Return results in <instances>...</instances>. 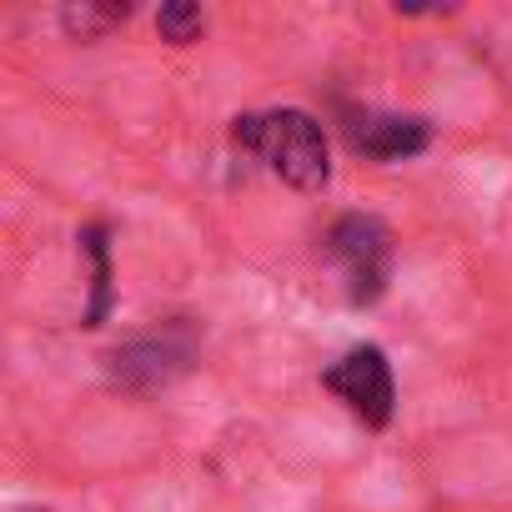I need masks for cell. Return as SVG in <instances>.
<instances>
[{
	"label": "cell",
	"instance_id": "obj_1",
	"mask_svg": "<svg viewBox=\"0 0 512 512\" xmlns=\"http://www.w3.org/2000/svg\"><path fill=\"white\" fill-rule=\"evenodd\" d=\"M236 151L267 161V171H277L287 186L297 191H322L332 176V156H327V136L307 111H251L236 116L231 126Z\"/></svg>",
	"mask_w": 512,
	"mask_h": 512
},
{
	"label": "cell",
	"instance_id": "obj_2",
	"mask_svg": "<svg viewBox=\"0 0 512 512\" xmlns=\"http://www.w3.org/2000/svg\"><path fill=\"white\" fill-rule=\"evenodd\" d=\"M327 246L342 262V277H347V292L352 302H377L382 287H387V272H392V231L377 221V216H342L332 231H327Z\"/></svg>",
	"mask_w": 512,
	"mask_h": 512
},
{
	"label": "cell",
	"instance_id": "obj_3",
	"mask_svg": "<svg viewBox=\"0 0 512 512\" xmlns=\"http://www.w3.org/2000/svg\"><path fill=\"white\" fill-rule=\"evenodd\" d=\"M347 407L352 417H362L367 427H387L392 422V407H397V392H392V367L377 347H352L327 377H322Z\"/></svg>",
	"mask_w": 512,
	"mask_h": 512
},
{
	"label": "cell",
	"instance_id": "obj_4",
	"mask_svg": "<svg viewBox=\"0 0 512 512\" xmlns=\"http://www.w3.org/2000/svg\"><path fill=\"white\" fill-rule=\"evenodd\" d=\"M186 362H191V342L186 337H171V332L166 337H136V342L111 352V382H121L131 392H156Z\"/></svg>",
	"mask_w": 512,
	"mask_h": 512
},
{
	"label": "cell",
	"instance_id": "obj_5",
	"mask_svg": "<svg viewBox=\"0 0 512 512\" xmlns=\"http://www.w3.org/2000/svg\"><path fill=\"white\" fill-rule=\"evenodd\" d=\"M347 141H352V151H362V156H372V161H407V156L427 151L432 131H427V121H417V116L367 111V116H352Z\"/></svg>",
	"mask_w": 512,
	"mask_h": 512
},
{
	"label": "cell",
	"instance_id": "obj_6",
	"mask_svg": "<svg viewBox=\"0 0 512 512\" xmlns=\"http://www.w3.org/2000/svg\"><path fill=\"white\" fill-rule=\"evenodd\" d=\"M86 256H91V312H86V327H101L106 312H111V251H106V231L91 226L81 236Z\"/></svg>",
	"mask_w": 512,
	"mask_h": 512
},
{
	"label": "cell",
	"instance_id": "obj_7",
	"mask_svg": "<svg viewBox=\"0 0 512 512\" xmlns=\"http://www.w3.org/2000/svg\"><path fill=\"white\" fill-rule=\"evenodd\" d=\"M131 16V6H66L61 11V26L76 36V41H96V36H106V31H116L121 21Z\"/></svg>",
	"mask_w": 512,
	"mask_h": 512
},
{
	"label": "cell",
	"instance_id": "obj_8",
	"mask_svg": "<svg viewBox=\"0 0 512 512\" xmlns=\"http://www.w3.org/2000/svg\"><path fill=\"white\" fill-rule=\"evenodd\" d=\"M156 31H161V41H171V46H191V41H201L206 16H201V6L171 0V6H161V11H156Z\"/></svg>",
	"mask_w": 512,
	"mask_h": 512
}]
</instances>
